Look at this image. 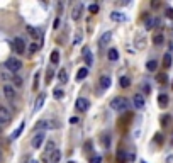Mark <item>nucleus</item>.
<instances>
[{
	"instance_id": "1",
	"label": "nucleus",
	"mask_w": 173,
	"mask_h": 163,
	"mask_svg": "<svg viewBox=\"0 0 173 163\" xmlns=\"http://www.w3.org/2000/svg\"><path fill=\"white\" fill-rule=\"evenodd\" d=\"M129 107H131L129 100L124 97H116L111 100V109H114L116 112H126Z\"/></svg>"
},
{
	"instance_id": "2",
	"label": "nucleus",
	"mask_w": 173,
	"mask_h": 163,
	"mask_svg": "<svg viewBox=\"0 0 173 163\" xmlns=\"http://www.w3.org/2000/svg\"><path fill=\"white\" fill-rule=\"evenodd\" d=\"M5 68L12 73H17L19 70L22 68V61L17 60V58H9V60L5 61Z\"/></svg>"
},
{
	"instance_id": "3",
	"label": "nucleus",
	"mask_w": 173,
	"mask_h": 163,
	"mask_svg": "<svg viewBox=\"0 0 173 163\" xmlns=\"http://www.w3.org/2000/svg\"><path fill=\"white\" fill-rule=\"evenodd\" d=\"M60 128V124L56 122V121H39L37 122L36 129H39V131H46V129H58Z\"/></svg>"
},
{
	"instance_id": "4",
	"label": "nucleus",
	"mask_w": 173,
	"mask_h": 163,
	"mask_svg": "<svg viewBox=\"0 0 173 163\" xmlns=\"http://www.w3.org/2000/svg\"><path fill=\"white\" fill-rule=\"evenodd\" d=\"M10 119H12V114H10L9 109L0 107V124H2V126H7V124L10 122Z\"/></svg>"
},
{
	"instance_id": "5",
	"label": "nucleus",
	"mask_w": 173,
	"mask_h": 163,
	"mask_svg": "<svg viewBox=\"0 0 173 163\" xmlns=\"http://www.w3.org/2000/svg\"><path fill=\"white\" fill-rule=\"evenodd\" d=\"M146 106V100H144V95H141V94H136V95H132V107L134 109H144Z\"/></svg>"
},
{
	"instance_id": "6",
	"label": "nucleus",
	"mask_w": 173,
	"mask_h": 163,
	"mask_svg": "<svg viewBox=\"0 0 173 163\" xmlns=\"http://www.w3.org/2000/svg\"><path fill=\"white\" fill-rule=\"evenodd\" d=\"M12 46H14L15 53L17 54H24V51H26V43H24L22 37H15L14 43H12Z\"/></svg>"
},
{
	"instance_id": "7",
	"label": "nucleus",
	"mask_w": 173,
	"mask_h": 163,
	"mask_svg": "<svg viewBox=\"0 0 173 163\" xmlns=\"http://www.w3.org/2000/svg\"><path fill=\"white\" fill-rule=\"evenodd\" d=\"M44 131H37L36 134H34V138H32V141H31V144H32V148H39L41 144H43V141H44Z\"/></svg>"
},
{
	"instance_id": "8",
	"label": "nucleus",
	"mask_w": 173,
	"mask_h": 163,
	"mask_svg": "<svg viewBox=\"0 0 173 163\" xmlns=\"http://www.w3.org/2000/svg\"><path fill=\"white\" fill-rule=\"evenodd\" d=\"M3 95H5V99H7V100L14 102V100H15V90H14V87H10V85H3Z\"/></svg>"
},
{
	"instance_id": "9",
	"label": "nucleus",
	"mask_w": 173,
	"mask_h": 163,
	"mask_svg": "<svg viewBox=\"0 0 173 163\" xmlns=\"http://www.w3.org/2000/svg\"><path fill=\"white\" fill-rule=\"evenodd\" d=\"M75 106H77V109H78V111L85 112V111H88V107H90V102H88L87 99L80 97V99H77V102H75Z\"/></svg>"
},
{
	"instance_id": "10",
	"label": "nucleus",
	"mask_w": 173,
	"mask_h": 163,
	"mask_svg": "<svg viewBox=\"0 0 173 163\" xmlns=\"http://www.w3.org/2000/svg\"><path fill=\"white\" fill-rule=\"evenodd\" d=\"M82 12H83V3H75L73 10H71V19L78 20L80 17H82Z\"/></svg>"
},
{
	"instance_id": "11",
	"label": "nucleus",
	"mask_w": 173,
	"mask_h": 163,
	"mask_svg": "<svg viewBox=\"0 0 173 163\" xmlns=\"http://www.w3.org/2000/svg\"><path fill=\"white\" fill-rule=\"evenodd\" d=\"M60 158H61V153H60V149H56V151H53L51 155H49L48 163H58V161H60Z\"/></svg>"
},
{
	"instance_id": "12",
	"label": "nucleus",
	"mask_w": 173,
	"mask_h": 163,
	"mask_svg": "<svg viewBox=\"0 0 173 163\" xmlns=\"http://www.w3.org/2000/svg\"><path fill=\"white\" fill-rule=\"evenodd\" d=\"M144 26H146V29H151V27H154V26H159V19L148 17V19H146V22H144Z\"/></svg>"
},
{
	"instance_id": "13",
	"label": "nucleus",
	"mask_w": 173,
	"mask_h": 163,
	"mask_svg": "<svg viewBox=\"0 0 173 163\" xmlns=\"http://www.w3.org/2000/svg\"><path fill=\"white\" fill-rule=\"evenodd\" d=\"M44 99H46V94H39V97L36 99V104H34V109H36V111H39V109L43 107Z\"/></svg>"
},
{
	"instance_id": "14",
	"label": "nucleus",
	"mask_w": 173,
	"mask_h": 163,
	"mask_svg": "<svg viewBox=\"0 0 173 163\" xmlns=\"http://www.w3.org/2000/svg\"><path fill=\"white\" fill-rule=\"evenodd\" d=\"M107 58H109V60H111V61H117V60H119V53H117V49H109V53H107Z\"/></svg>"
},
{
	"instance_id": "15",
	"label": "nucleus",
	"mask_w": 173,
	"mask_h": 163,
	"mask_svg": "<svg viewBox=\"0 0 173 163\" xmlns=\"http://www.w3.org/2000/svg\"><path fill=\"white\" fill-rule=\"evenodd\" d=\"M112 20H116V22H124L126 20V15L124 14H121V12H112Z\"/></svg>"
},
{
	"instance_id": "16",
	"label": "nucleus",
	"mask_w": 173,
	"mask_h": 163,
	"mask_svg": "<svg viewBox=\"0 0 173 163\" xmlns=\"http://www.w3.org/2000/svg\"><path fill=\"white\" fill-rule=\"evenodd\" d=\"M158 104H159L161 107H166V106H168V95L159 94V95H158Z\"/></svg>"
},
{
	"instance_id": "17",
	"label": "nucleus",
	"mask_w": 173,
	"mask_h": 163,
	"mask_svg": "<svg viewBox=\"0 0 173 163\" xmlns=\"http://www.w3.org/2000/svg\"><path fill=\"white\" fill-rule=\"evenodd\" d=\"M58 78H60V82H61V83H66V82H68V72H66V70L63 68L61 72L58 73Z\"/></svg>"
},
{
	"instance_id": "18",
	"label": "nucleus",
	"mask_w": 173,
	"mask_h": 163,
	"mask_svg": "<svg viewBox=\"0 0 173 163\" xmlns=\"http://www.w3.org/2000/svg\"><path fill=\"white\" fill-rule=\"evenodd\" d=\"M27 32H29V34H31L32 37H34L36 41L41 37V32H39V31H36V29H34V27H31V26H27Z\"/></svg>"
},
{
	"instance_id": "19",
	"label": "nucleus",
	"mask_w": 173,
	"mask_h": 163,
	"mask_svg": "<svg viewBox=\"0 0 173 163\" xmlns=\"http://www.w3.org/2000/svg\"><path fill=\"white\" fill-rule=\"evenodd\" d=\"M87 75H88V68H80L78 73H77V80H83Z\"/></svg>"
},
{
	"instance_id": "20",
	"label": "nucleus",
	"mask_w": 173,
	"mask_h": 163,
	"mask_svg": "<svg viewBox=\"0 0 173 163\" xmlns=\"http://www.w3.org/2000/svg\"><path fill=\"white\" fill-rule=\"evenodd\" d=\"M100 87H102V89H109V87H111V78H109V77H102V78H100Z\"/></svg>"
},
{
	"instance_id": "21",
	"label": "nucleus",
	"mask_w": 173,
	"mask_h": 163,
	"mask_svg": "<svg viewBox=\"0 0 173 163\" xmlns=\"http://www.w3.org/2000/svg\"><path fill=\"white\" fill-rule=\"evenodd\" d=\"M51 63H53V65H58V63H60V53H58L56 49L51 53Z\"/></svg>"
},
{
	"instance_id": "22",
	"label": "nucleus",
	"mask_w": 173,
	"mask_h": 163,
	"mask_svg": "<svg viewBox=\"0 0 173 163\" xmlns=\"http://www.w3.org/2000/svg\"><path fill=\"white\" fill-rule=\"evenodd\" d=\"M12 83H14L15 87H22V85H24L22 78H20L19 75H14V77H12Z\"/></svg>"
},
{
	"instance_id": "23",
	"label": "nucleus",
	"mask_w": 173,
	"mask_h": 163,
	"mask_svg": "<svg viewBox=\"0 0 173 163\" xmlns=\"http://www.w3.org/2000/svg\"><path fill=\"white\" fill-rule=\"evenodd\" d=\"M163 66H165V68H170V66H171V54H165Z\"/></svg>"
},
{
	"instance_id": "24",
	"label": "nucleus",
	"mask_w": 173,
	"mask_h": 163,
	"mask_svg": "<svg viewBox=\"0 0 173 163\" xmlns=\"http://www.w3.org/2000/svg\"><path fill=\"white\" fill-rule=\"evenodd\" d=\"M146 68L149 70V72H154V70L158 68V63H156L154 60H151V61H148V63H146Z\"/></svg>"
},
{
	"instance_id": "25",
	"label": "nucleus",
	"mask_w": 173,
	"mask_h": 163,
	"mask_svg": "<svg viewBox=\"0 0 173 163\" xmlns=\"http://www.w3.org/2000/svg\"><path fill=\"white\" fill-rule=\"evenodd\" d=\"M53 77H54V70L53 68H48V72H46V83H51Z\"/></svg>"
},
{
	"instance_id": "26",
	"label": "nucleus",
	"mask_w": 173,
	"mask_h": 163,
	"mask_svg": "<svg viewBox=\"0 0 173 163\" xmlns=\"http://www.w3.org/2000/svg\"><path fill=\"white\" fill-rule=\"evenodd\" d=\"M24 131V122L22 124H20V126L17 128V129H15V131H14V134H12V139H17V138H19V134H20V133H22Z\"/></svg>"
},
{
	"instance_id": "27",
	"label": "nucleus",
	"mask_w": 173,
	"mask_h": 163,
	"mask_svg": "<svg viewBox=\"0 0 173 163\" xmlns=\"http://www.w3.org/2000/svg\"><path fill=\"white\" fill-rule=\"evenodd\" d=\"M156 80H158L159 83H166V82H168V75H166V73H158Z\"/></svg>"
},
{
	"instance_id": "28",
	"label": "nucleus",
	"mask_w": 173,
	"mask_h": 163,
	"mask_svg": "<svg viewBox=\"0 0 173 163\" xmlns=\"http://www.w3.org/2000/svg\"><path fill=\"white\" fill-rule=\"evenodd\" d=\"M111 37H112V32H105V34L102 36V39H100V43H102V44H107L109 41H111Z\"/></svg>"
},
{
	"instance_id": "29",
	"label": "nucleus",
	"mask_w": 173,
	"mask_h": 163,
	"mask_svg": "<svg viewBox=\"0 0 173 163\" xmlns=\"http://www.w3.org/2000/svg\"><path fill=\"white\" fill-rule=\"evenodd\" d=\"M53 95H54V99H58V100H60V99L65 97V92H63L61 89H56V90L53 92Z\"/></svg>"
},
{
	"instance_id": "30",
	"label": "nucleus",
	"mask_w": 173,
	"mask_h": 163,
	"mask_svg": "<svg viewBox=\"0 0 173 163\" xmlns=\"http://www.w3.org/2000/svg\"><path fill=\"white\" fill-rule=\"evenodd\" d=\"M129 85H131V80H129L127 77H122V78H121V87H124V89H127Z\"/></svg>"
},
{
	"instance_id": "31",
	"label": "nucleus",
	"mask_w": 173,
	"mask_h": 163,
	"mask_svg": "<svg viewBox=\"0 0 173 163\" xmlns=\"http://www.w3.org/2000/svg\"><path fill=\"white\" fill-rule=\"evenodd\" d=\"M153 43H154V44H161V43H163V34H154Z\"/></svg>"
},
{
	"instance_id": "32",
	"label": "nucleus",
	"mask_w": 173,
	"mask_h": 163,
	"mask_svg": "<svg viewBox=\"0 0 173 163\" xmlns=\"http://www.w3.org/2000/svg\"><path fill=\"white\" fill-rule=\"evenodd\" d=\"M83 53H85V61H87V65H92V56H90V51L85 48L83 49Z\"/></svg>"
},
{
	"instance_id": "33",
	"label": "nucleus",
	"mask_w": 173,
	"mask_h": 163,
	"mask_svg": "<svg viewBox=\"0 0 173 163\" xmlns=\"http://www.w3.org/2000/svg\"><path fill=\"white\" fill-rule=\"evenodd\" d=\"M37 87H39V73H34V85H32V89L37 90Z\"/></svg>"
},
{
	"instance_id": "34",
	"label": "nucleus",
	"mask_w": 173,
	"mask_h": 163,
	"mask_svg": "<svg viewBox=\"0 0 173 163\" xmlns=\"http://www.w3.org/2000/svg\"><path fill=\"white\" fill-rule=\"evenodd\" d=\"M100 161H102V158H100L99 155H95V156L90 158V163H100Z\"/></svg>"
},
{
	"instance_id": "35",
	"label": "nucleus",
	"mask_w": 173,
	"mask_h": 163,
	"mask_svg": "<svg viewBox=\"0 0 173 163\" xmlns=\"http://www.w3.org/2000/svg\"><path fill=\"white\" fill-rule=\"evenodd\" d=\"M37 48H39V46H37L36 43H34V44H31V46H29V53H31V54H32V53H36V51H37Z\"/></svg>"
},
{
	"instance_id": "36",
	"label": "nucleus",
	"mask_w": 173,
	"mask_h": 163,
	"mask_svg": "<svg viewBox=\"0 0 173 163\" xmlns=\"http://www.w3.org/2000/svg\"><path fill=\"white\" fill-rule=\"evenodd\" d=\"M117 160H121L122 163H124V161H126V153H124V151L117 153Z\"/></svg>"
},
{
	"instance_id": "37",
	"label": "nucleus",
	"mask_w": 173,
	"mask_h": 163,
	"mask_svg": "<svg viewBox=\"0 0 173 163\" xmlns=\"http://www.w3.org/2000/svg\"><path fill=\"white\" fill-rule=\"evenodd\" d=\"M166 17L168 19H173V9H170V7L166 9Z\"/></svg>"
},
{
	"instance_id": "38",
	"label": "nucleus",
	"mask_w": 173,
	"mask_h": 163,
	"mask_svg": "<svg viewBox=\"0 0 173 163\" xmlns=\"http://www.w3.org/2000/svg\"><path fill=\"white\" fill-rule=\"evenodd\" d=\"M90 12L92 14H97L99 12V5H90Z\"/></svg>"
},
{
	"instance_id": "39",
	"label": "nucleus",
	"mask_w": 173,
	"mask_h": 163,
	"mask_svg": "<svg viewBox=\"0 0 173 163\" xmlns=\"http://www.w3.org/2000/svg\"><path fill=\"white\" fill-rule=\"evenodd\" d=\"M168 121H170V116H163V126H168Z\"/></svg>"
},
{
	"instance_id": "40",
	"label": "nucleus",
	"mask_w": 173,
	"mask_h": 163,
	"mask_svg": "<svg viewBox=\"0 0 173 163\" xmlns=\"http://www.w3.org/2000/svg\"><path fill=\"white\" fill-rule=\"evenodd\" d=\"M80 39H82V34H77V36H75V41H73V43H75V44H78V43H80Z\"/></svg>"
},
{
	"instance_id": "41",
	"label": "nucleus",
	"mask_w": 173,
	"mask_h": 163,
	"mask_svg": "<svg viewBox=\"0 0 173 163\" xmlns=\"http://www.w3.org/2000/svg\"><path fill=\"white\" fill-rule=\"evenodd\" d=\"M143 90H144V92H146V94H148V92H149V90H151V87H149V85H148V83H144V85H143Z\"/></svg>"
},
{
	"instance_id": "42",
	"label": "nucleus",
	"mask_w": 173,
	"mask_h": 163,
	"mask_svg": "<svg viewBox=\"0 0 173 163\" xmlns=\"http://www.w3.org/2000/svg\"><path fill=\"white\" fill-rule=\"evenodd\" d=\"M70 122H71V124H77V122H78V119H77V117H71V119H70Z\"/></svg>"
},
{
	"instance_id": "43",
	"label": "nucleus",
	"mask_w": 173,
	"mask_h": 163,
	"mask_svg": "<svg viewBox=\"0 0 173 163\" xmlns=\"http://www.w3.org/2000/svg\"><path fill=\"white\" fill-rule=\"evenodd\" d=\"M3 161V155H2V151H0V163Z\"/></svg>"
},
{
	"instance_id": "44",
	"label": "nucleus",
	"mask_w": 173,
	"mask_h": 163,
	"mask_svg": "<svg viewBox=\"0 0 173 163\" xmlns=\"http://www.w3.org/2000/svg\"><path fill=\"white\" fill-rule=\"evenodd\" d=\"M27 163H37V161H36V160H29Z\"/></svg>"
},
{
	"instance_id": "45",
	"label": "nucleus",
	"mask_w": 173,
	"mask_h": 163,
	"mask_svg": "<svg viewBox=\"0 0 173 163\" xmlns=\"http://www.w3.org/2000/svg\"><path fill=\"white\" fill-rule=\"evenodd\" d=\"M2 129H3V126H2V124H0V131H2Z\"/></svg>"
},
{
	"instance_id": "46",
	"label": "nucleus",
	"mask_w": 173,
	"mask_h": 163,
	"mask_svg": "<svg viewBox=\"0 0 173 163\" xmlns=\"http://www.w3.org/2000/svg\"><path fill=\"white\" fill-rule=\"evenodd\" d=\"M68 163H75V161H68Z\"/></svg>"
},
{
	"instance_id": "47",
	"label": "nucleus",
	"mask_w": 173,
	"mask_h": 163,
	"mask_svg": "<svg viewBox=\"0 0 173 163\" xmlns=\"http://www.w3.org/2000/svg\"><path fill=\"white\" fill-rule=\"evenodd\" d=\"M171 87H173V83H171Z\"/></svg>"
},
{
	"instance_id": "48",
	"label": "nucleus",
	"mask_w": 173,
	"mask_h": 163,
	"mask_svg": "<svg viewBox=\"0 0 173 163\" xmlns=\"http://www.w3.org/2000/svg\"><path fill=\"white\" fill-rule=\"evenodd\" d=\"M143 163H144V161H143Z\"/></svg>"
}]
</instances>
